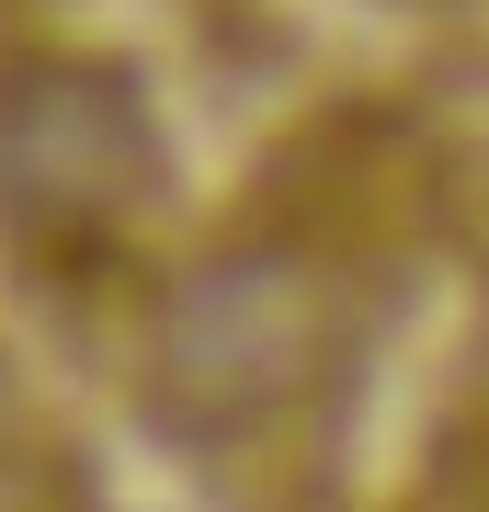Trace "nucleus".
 <instances>
[{
  "mask_svg": "<svg viewBox=\"0 0 489 512\" xmlns=\"http://www.w3.org/2000/svg\"><path fill=\"white\" fill-rule=\"evenodd\" d=\"M0 330L194 512H489V0H0Z\"/></svg>",
  "mask_w": 489,
  "mask_h": 512,
  "instance_id": "1",
  "label": "nucleus"
},
{
  "mask_svg": "<svg viewBox=\"0 0 489 512\" xmlns=\"http://www.w3.org/2000/svg\"><path fill=\"white\" fill-rule=\"evenodd\" d=\"M0 512H103V490L80 467V421L12 330H0Z\"/></svg>",
  "mask_w": 489,
  "mask_h": 512,
  "instance_id": "2",
  "label": "nucleus"
}]
</instances>
